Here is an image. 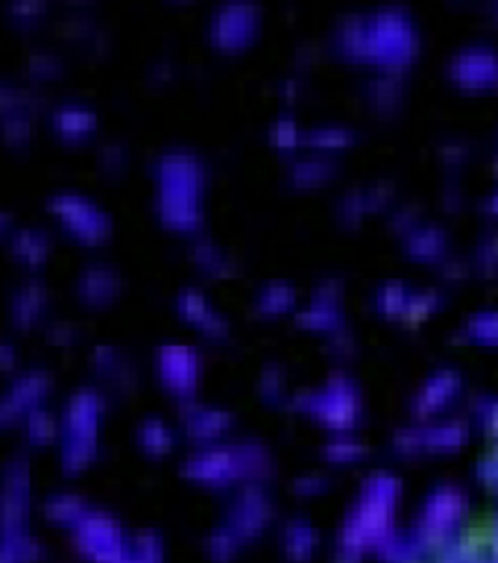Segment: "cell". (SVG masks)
Masks as SVG:
<instances>
[{
    "label": "cell",
    "mask_w": 498,
    "mask_h": 563,
    "mask_svg": "<svg viewBox=\"0 0 498 563\" xmlns=\"http://www.w3.org/2000/svg\"><path fill=\"white\" fill-rule=\"evenodd\" d=\"M466 341L478 343V346H498V308H484L475 311L464 325Z\"/></svg>",
    "instance_id": "obj_34"
},
{
    "label": "cell",
    "mask_w": 498,
    "mask_h": 563,
    "mask_svg": "<svg viewBox=\"0 0 498 563\" xmlns=\"http://www.w3.org/2000/svg\"><path fill=\"white\" fill-rule=\"evenodd\" d=\"M162 558H165L162 540L153 531H141V534L130 537V545H126L121 563H162Z\"/></svg>",
    "instance_id": "obj_39"
},
{
    "label": "cell",
    "mask_w": 498,
    "mask_h": 563,
    "mask_svg": "<svg viewBox=\"0 0 498 563\" xmlns=\"http://www.w3.org/2000/svg\"><path fill=\"white\" fill-rule=\"evenodd\" d=\"M44 202L53 218L59 220V227L68 229L79 244H103L106 238L112 235V214L86 194L53 191Z\"/></svg>",
    "instance_id": "obj_6"
},
{
    "label": "cell",
    "mask_w": 498,
    "mask_h": 563,
    "mask_svg": "<svg viewBox=\"0 0 498 563\" xmlns=\"http://www.w3.org/2000/svg\"><path fill=\"white\" fill-rule=\"evenodd\" d=\"M7 15L21 21V24H30V21H38V18L47 12V3L44 0H15V3H7Z\"/></svg>",
    "instance_id": "obj_47"
},
{
    "label": "cell",
    "mask_w": 498,
    "mask_h": 563,
    "mask_svg": "<svg viewBox=\"0 0 498 563\" xmlns=\"http://www.w3.org/2000/svg\"><path fill=\"white\" fill-rule=\"evenodd\" d=\"M24 70L30 74L35 86H38V82L62 77L65 74V59L53 47H30L24 53Z\"/></svg>",
    "instance_id": "obj_31"
},
{
    "label": "cell",
    "mask_w": 498,
    "mask_h": 563,
    "mask_svg": "<svg viewBox=\"0 0 498 563\" xmlns=\"http://www.w3.org/2000/svg\"><path fill=\"white\" fill-rule=\"evenodd\" d=\"M53 387H56V378H53L51 369L26 367L21 369L18 376H12L3 399H7L9 408L15 411L18 420L24 422L26 413L33 411V408H42V405L47 402V396L53 394Z\"/></svg>",
    "instance_id": "obj_16"
},
{
    "label": "cell",
    "mask_w": 498,
    "mask_h": 563,
    "mask_svg": "<svg viewBox=\"0 0 498 563\" xmlns=\"http://www.w3.org/2000/svg\"><path fill=\"white\" fill-rule=\"evenodd\" d=\"M191 258L193 264L200 267L206 276H214V279H223L232 273V262H229V255L220 250L214 241L209 238H200V241H193V250H191Z\"/></svg>",
    "instance_id": "obj_32"
},
{
    "label": "cell",
    "mask_w": 498,
    "mask_h": 563,
    "mask_svg": "<svg viewBox=\"0 0 498 563\" xmlns=\"http://www.w3.org/2000/svg\"><path fill=\"white\" fill-rule=\"evenodd\" d=\"M47 121H51V130L65 141H79L88 139V135H95L97 123V109L86 100H59V103H53V109L47 112Z\"/></svg>",
    "instance_id": "obj_21"
},
{
    "label": "cell",
    "mask_w": 498,
    "mask_h": 563,
    "mask_svg": "<svg viewBox=\"0 0 498 563\" xmlns=\"http://www.w3.org/2000/svg\"><path fill=\"white\" fill-rule=\"evenodd\" d=\"M130 537L112 514L91 508L79 526L70 528V543L88 563H121Z\"/></svg>",
    "instance_id": "obj_7"
},
{
    "label": "cell",
    "mask_w": 498,
    "mask_h": 563,
    "mask_svg": "<svg viewBox=\"0 0 498 563\" xmlns=\"http://www.w3.org/2000/svg\"><path fill=\"white\" fill-rule=\"evenodd\" d=\"M174 306L185 323H191L193 329L206 334V338H218L220 341V338H226L229 334L226 317L211 306V299L206 297L200 288H182L176 294Z\"/></svg>",
    "instance_id": "obj_19"
},
{
    "label": "cell",
    "mask_w": 498,
    "mask_h": 563,
    "mask_svg": "<svg viewBox=\"0 0 498 563\" xmlns=\"http://www.w3.org/2000/svg\"><path fill=\"white\" fill-rule=\"evenodd\" d=\"M123 276L109 262H88L79 267L74 279V294L86 308H109L121 297Z\"/></svg>",
    "instance_id": "obj_14"
},
{
    "label": "cell",
    "mask_w": 498,
    "mask_h": 563,
    "mask_svg": "<svg viewBox=\"0 0 498 563\" xmlns=\"http://www.w3.org/2000/svg\"><path fill=\"white\" fill-rule=\"evenodd\" d=\"M97 26L91 21V9L86 7H68L59 18V33L68 35V38H82L86 42L88 35L95 33Z\"/></svg>",
    "instance_id": "obj_40"
},
{
    "label": "cell",
    "mask_w": 498,
    "mask_h": 563,
    "mask_svg": "<svg viewBox=\"0 0 498 563\" xmlns=\"http://www.w3.org/2000/svg\"><path fill=\"white\" fill-rule=\"evenodd\" d=\"M255 314L262 317H281L288 314L297 308V290L290 282H270V285H264L258 294H255Z\"/></svg>",
    "instance_id": "obj_29"
},
{
    "label": "cell",
    "mask_w": 498,
    "mask_h": 563,
    "mask_svg": "<svg viewBox=\"0 0 498 563\" xmlns=\"http://www.w3.org/2000/svg\"><path fill=\"white\" fill-rule=\"evenodd\" d=\"M475 267H478V273H484V276L498 273V232L482 238V244L475 250Z\"/></svg>",
    "instance_id": "obj_46"
},
{
    "label": "cell",
    "mask_w": 498,
    "mask_h": 563,
    "mask_svg": "<svg viewBox=\"0 0 498 563\" xmlns=\"http://www.w3.org/2000/svg\"><path fill=\"white\" fill-rule=\"evenodd\" d=\"M464 510V493L457 487H438L422 508V526L429 531H446Z\"/></svg>",
    "instance_id": "obj_24"
},
{
    "label": "cell",
    "mask_w": 498,
    "mask_h": 563,
    "mask_svg": "<svg viewBox=\"0 0 498 563\" xmlns=\"http://www.w3.org/2000/svg\"><path fill=\"white\" fill-rule=\"evenodd\" d=\"M109 411V396L95 385L77 387L62 408L59 470L68 478L79 475L100 457V429Z\"/></svg>",
    "instance_id": "obj_3"
},
{
    "label": "cell",
    "mask_w": 498,
    "mask_h": 563,
    "mask_svg": "<svg viewBox=\"0 0 498 563\" xmlns=\"http://www.w3.org/2000/svg\"><path fill=\"white\" fill-rule=\"evenodd\" d=\"M411 297H413V290L408 288L405 282L390 279V282H385L381 288H378L376 308L385 317H390V320H405V314H408V302H411Z\"/></svg>",
    "instance_id": "obj_33"
},
{
    "label": "cell",
    "mask_w": 498,
    "mask_h": 563,
    "mask_svg": "<svg viewBox=\"0 0 498 563\" xmlns=\"http://www.w3.org/2000/svg\"><path fill=\"white\" fill-rule=\"evenodd\" d=\"M355 135L352 130L341 126V123H323V126H314V130L306 132V144H311L320 153H334V150L350 147Z\"/></svg>",
    "instance_id": "obj_36"
},
{
    "label": "cell",
    "mask_w": 498,
    "mask_h": 563,
    "mask_svg": "<svg viewBox=\"0 0 498 563\" xmlns=\"http://www.w3.org/2000/svg\"><path fill=\"white\" fill-rule=\"evenodd\" d=\"M440 308V294L438 290H413L411 302H408V314L405 320L408 323H420L425 317H431Z\"/></svg>",
    "instance_id": "obj_45"
},
{
    "label": "cell",
    "mask_w": 498,
    "mask_h": 563,
    "mask_svg": "<svg viewBox=\"0 0 498 563\" xmlns=\"http://www.w3.org/2000/svg\"><path fill=\"white\" fill-rule=\"evenodd\" d=\"M461 387H464V378H461L457 369L446 367L438 369V373H431V376L422 382L420 390L413 394V417L425 420V417H434V413H440L443 408H449V405L455 402V396L461 394Z\"/></svg>",
    "instance_id": "obj_18"
},
{
    "label": "cell",
    "mask_w": 498,
    "mask_h": 563,
    "mask_svg": "<svg viewBox=\"0 0 498 563\" xmlns=\"http://www.w3.org/2000/svg\"><path fill=\"white\" fill-rule=\"evenodd\" d=\"M21 429H24V440L30 449H44V446H59L62 438V417L59 413H53L47 405L42 408H33V411L26 413L24 422H21Z\"/></svg>",
    "instance_id": "obj_26"
},
{
    "label": "cell",
    "mask_w": 498,
    "mask_h": 563,
    "mask_svg": "<svg viewBox=\"0 0 498 563\" xmlns=\"http://www.w3.org/2000/svg\"><path fill=\"white\" fill-rule=\"evenodd\" d=\"M255 33H258V9L253 3H223L211 15L209 35L220 51H244L255 38Z\"/></svg>",
    "instance_id": "obj_12"
},
{
    "label": "cell",
    "mask_w": 498,
    "mask_h": 563,
    "mask_svg": "<svg viewBox=\"0 0 498 563\" xmlns=\"http://www.w3.org/2000/svg\"><path fill=\"white\" fill-rule=\"evenodd\" d=\"M135 443H139V449L147 457H165L174 452L176 434L165 420L147 417V420H141L139 429H135Z\"/></svg>",
    "instance_id": "obj_28"
},
{
    "label": "cell",
    "mask_w": 498,
    "mask_h": 563,
    "mask_svg": "<svg viewBox=\"0 0 498 563\" xmlns=\"http://www.w3.org/2000/svg\"><path fill=\"white\" fill-rule=\"evenodd\" d=\"M47 558V545L26 534L0 537V563H42Z\"/></svg>",
    "instance_id": "obj_30"
},
{
    "label": "cell",
    "mask_w": 498,
    "mask_h": 563,
    "mask_svg": "<svg viewBox=\"0 0 498 563\" xmlns=\"http://www.w3.org/2000/svg\"><path fill=\"white\" fill-rule=\"evenodd\" d=\"M482 209H484V214H490V218H498V188L493 194H487V197H484Z\"/></svg>",
    "instance_id": "obj_53"
},
{
    "label": "cell",
    "mask_w": 498,
    "mask_h": 563,
    "mask_svg": "<svg viewBox=\"0 0 498 563\" xmlns=\"http://www.w3.org/2000/svg\"><path fill=\"white\" fill-rule=\"evenodd\" d=\"M405 250L417 262H440V258H446L449 244L440 227H434V223H417V227L405 232Z\"/></svg>",
    "instance_id": "obj_25"
},
{
    "label": "cell",
    "mask_w": 498,
    "mask_h": 563,
    "mask_svg": "<svg viewBox=\"0 0 498 563\" xmlns=\"http://www.w3.org/2000/svg\"><path fill=\"white\" fill-rule=\"evenodd\" d=\"M91 505H88L79 493H51V496H44L42 501V514L47 522L59 528H74L79 526V519L86 517Z\"/></svg>",
    "instance_id": "obj_27"
},
{
    "label": "cell",
    "mask_w": 498,
    "mask_h": 563,
    "mask_svg": "<svg viewBox=\"0 0 498 563\" xmlns=\"http://www.w3.org/2000/svg\"><path fill=\"white\" fill-rule=\"evenodd\" d=\"M337 47L343 56L355 62H367L381 70H399L417 56L420 35L408 12L378 9L369 15L343 21L337 30Z\"/></svg>",
    "instance_id": "obj_1"
},
{
    "label": "cell",
    "mask_w": 498,
    "mask_h": 563,
    "mask_svg": "<svg viewBox=\"0 0 498 563\" xmlns=\"http://www.w3.org/2000/svg\"><path fill=\"white\" fill-rule=\"evenodd\" d=\"M156 376L179 402H193L202 376L200 352L188 343H162L156 350Z\"/></svg>",
    "instance_id": "obj_9"
},
{
    "label": "cell",
    "mask_w": 498,
    "mask_h": 563,
    "mask_svg": "<svg viewBox=\"0 0 498 563\" xmlns=\"http://www.w3.org/2000/svg\"><path fill=\"white\" fill-rule=\"evenodd\" d=\"M396 496H399V482H396L394 475H373L364 484L358 508H355L350 519L352 534H358V540L369 534H381L396 508Z\"/></svg>",
    "instance_id": "obj_11"
},
{
    "label": "cell",
    "mask_w": 498,
    "mask_h": 563,
    "mask_svg": "<svg viewBox=\"0 0 498 563\" xmlns=\"http://www.w3.org/2000/svg\"><path fill=\"white\" fill-rule=\"evenodd\" d=\"M51 302H53V294L47 288V282L42 276H30L24 279L21 285L9 290V299H7V314H9V323L12 329L18 332H30L35 329L38 323H47L44 317L51 311Z\"/></svg>",
    "instance_id": "obj_13"
},
{
    "label": "cell",
    "mask_w": 498,
    "mask_h": 563,
    "mask_svg": "<svg viewBox=\"0 0 498 563\" xmlns=\"http://www.w3.org/2000/svg\"><path fill=\"white\" fill-rule=\"evenodd\" d=\"M469 438V426L461 420L417 422L396 434V452L402 455H446L457 452Z\"/></svg>",
    "instance_id": "obj_10"
},
{
    "label": "cell",
    "mask_w": 498,
    "mask_h": 563,
    "mask_svg": "<svg viewBox=\"0 0 498 563\" xmlns=\"http://www.w3.org/2000/svg\"><path fill=\"white\" fill-rule=\"evenodd\" d=\"M182 475L202 484V487H229L237 478H246L241 443H235V446H220V443L197 446L182 461Z\"/></svg>",
    "instance_id": "obj_8"
},
{
    "label": "cell",
    "mask_w": 498,
    "mask_h": 563,
    "mask_svg": "<svg viewBox=\"0 0 498 563\" xmlns=\"http://www.w3.org/2000/svg\"><path fill=\"white\" fill-rule=\"evenodd\" d=\"M294 408L320 426L334 431H352L361 420V390L346 373H334L320 387L302 390L294 399Z\"/></svg>",
    "instance_id": "obj_4"
},
{
    "label": "cell",
    "mask_w": 498,
    "mask_h": 563,
    "mask_svg": "<svg viewBox=\"0 0 498 563\" xmlns=\"http://www.w3.org/2000/svg\"><path fill=\"white\" fill-rule=\"evenodd\" d=\"M33 514V475L30 452L21 449L0 466V537L26 534Z\"/></svg>",
    "instance_id": "obj_5"
},
{
    "label": "cell",
    "mask_w": 498,
    "mask_h": 563,
    "mask_svg": "<svg viewBox=\"0 0 498 563\" xmlns=\"http://www.w3.org/2000/svg\"><path fill=\"white\" fill-rule=\"evenodd\" d=\"M97 162L103 167V174H123L126 165H130V150H126L123 141H106V144H100V150H97Z\"/></svg>",
    "instance_id": "obj_42"
},
{
    "label": "cell",
    "mask_w": 498,
    "mask_h": 563,
    "mask_svg": "<svg viewBox=\"0 0 498 563\" xmlns=\"http://www.w3.org/2000/svg\"><path fill=\"white\" fill-rule=\"evenodd\" d=\"M232 426V413L218 408V405L185 402L182 405V429L197 446H211L218 443Z\"/></svg>",
    "instance_id": "obj_20"
},
{
    "label": "cell",
    "mask_w": 498,
    "mask_h": 563,
    "mask_svg": "<svg viewBox=\"0 0 498 563\" xmlns=\"http://www.w3.org/2000/svg\"><path fill=\"white\" fill-rule=\"evenodd\" d=\"M302 139H306V135H302V130H299V123L294 121L290 114H281V118H276V121H273V126H270L273 147L294 150Z\"/></svg>",
    "instance_id": "obj_44"
},
{
    "label": "cell",
    "mask_w": 498,
    "mask_h": 563,
    "mask_svg": "<svg viewBox=\"0 0 498 563\" xmlns=\"http://www.w3.org/2000/svg\"><path fill=\"white\" fill-rule=\"evenodd\" d=\"M33 121L35 114L30 112H12L0 118V139L7 141V147L24 150L33 139Z\"/></svg>",
    "instance_id": "obj_37"
},
{
    "label": "cell",
    "mask_w": 498,
    "mask_h": 563,
    "mask_svg": "<svg viewBox=\"0 0 498 563\" xmlns=\"http://www.w3.org/2000/svg\"><path fill=\"white\" fill-rule=\"evenodd\" d=\"M449 77L455 79L461 88H490L498 82V53L475 44L457 51L449 62Z\"/></svg>",
    "instance_id": "obj_15"
},
{
    "label": "cell",
    "mask_w": 498,
    "mask_h": 563,
    "mask_svg": "<svg viewBox=\"0 0 498 563\" xmlns=\"http://www.w3.org/2000/svg\"><path fill=\"white\" fill-rule=\"evenodd\" d=\"M21 355H18L15 341H9V338H0V373H21Z\"/></svg>",
    "instance_id": "obj_49"
},
{
    "label": "cell",
    "mask_w": 498,
    "mask_h": 563,
    "mask_svg": "<svg viewBox=\"0 0 498 563\" xmlns=\"http://www.w3.org/2000/svg\"><path fill=\"white\" fill-rule=\"evenodd\" d=\"M299 325H306L311 332L337 334L343 329V311H341V285L337 282H323L320 288L311 294L302 311L297 314Z\"/></svg>",
    "instance_id": "obj_17"
},
{
    "label": "cell",
    "mask_w": 498,
    "mask_h": 563,
    "mask_svg": "<svg viewBox=\"0 0 498 563\" xmlns=\"http://www.w3.org/2000/svg\"><path fill=\"white\" fill-rule=\"evenodd\" d=\"M258 390H262V394L267 396L270 402H276V399H279V396H281V373H279V367H267V369H264L262 382H258Z\"/></svg>",
    "instance_id": "obj_50"
},
{
    "label": "cell",
    "mask_w": 498,
    "mask_h": 563,
    "mask_svg": "<svg viewBox=\"0 0 498 563\" xmlns=\"http://www.w3.org/2000/svg\"><path fill=\"white\" fill-rule=\"evenodd\" d=\"M42 334L51 346H62V350H70L82 341V329L74 320H47L42 325Z\"/></svg>",
    "instance_id": "obj_41"
},
{
    "label": "cell",
    "mask_w": 498,
    "mask_h": 563,
    "mask_svg": "<svg viewBox=\"0 0 498 563\" xmlns=\"http://www.w3.org/2000/svg\"><path fill=\"white\" fill-rule=\"evenodd\" d=\"M7 246L18 264L38 271L53 253V235L42 227H15L7 235Z\"/></svg>",
    "instance_id": "obj_22"
},
{
    "label": "cell",
    "mask_w": 498,
    "mask_h": 563,
    "mask_svg": "<svg viewBox=\"0 0 498 563\" xmlns=\"http://www.w3.org/2000/svg\"><path fill=\"white\" fill-rule=\"evenodd\" d=\"M156 214L174 232H197L202 223V194H206V165L188 147H167L158 153L156 165Z\"/></svg>",
    "instance_id": "obj_2"
},
{
    "label": "cell",
    "mask_w": 498,
    "mask_h": 563,
    "mask_svg": "<svg viewBox=\"0 0 498 563\" xmlns=\"http://www.w3.org/2000/svg\"><path fill=\"white\" fill-rule=\"evenodd\" d=\"M123 361H126V355H123L118 346H112V343H97L95 350H91V355H88V364H91V369H95V373H100L103 378L112 376L114 369L121 367Z\"/></svg>",
    "instance_id": "obj_43"
},
{
    "label": "cell",
    "mask_w": 498,
    "mask_h": 563,
    "mask_svg": "<svg viewBox=\"0 0 498 563\" xmlns=\"http://www.w3.org/2000/svg\"><path fill=\"white\" fill-rule=\"evenodd\" d=\"M334 167L329 165V158L325 156H306L299 158V162H294V167H290V179H294V185H299V188H311V185H320L325 183L329 176H332Z\"/></svg>",
    "instance_id": "obj_38"
},
{
    "label": "cell",
    "mask_w": 498,
    "mask_h": 563,
    "mask_svg": "<svg viewBox=\"0 0 498 563\" xmlns=\"http://www.w3.org/2000/svg\"><path fill=\"white\" fill-rule=\"evenodd\" d=\"M323 457L329 464H352L364 457V443L352 431H334L332 438L325 440Z\"/></svg>",
    "instance_id": "obj_35"
},
{
    "label": "cell",
    "mask_w": 498,
    "mask_h": 563,
    "mask_svg": "<svg viewBox=\"0 0 498 563\" xmlns=\"http://www.w3.org/2000/svg\"><path fill=\"white\" fill-rule=\"evenodd\" d=\"M51 112V97L47 91L35 86H26V82H18L12 77H0V118L3 114H12V112H30V114H38V112Z\"/></svg>",
    "instance_id": "obj_23"
},
{
    "label": "cell",
    "mask_w": 498,
    "mask_h": 563,
    "mask_svg": "<svg viewBox=\"0 0 498 563\" xmlns=\"http://www.w3.org/2000/svg\"><path fill=\"white\" fill-rule=\"evenodd\" d=\"M325 487V478H320V475H302L297 482V490L302 493V496H308V490H323Z\"/></svg>",
    "instance_id": "obj_51"
},
{
    "label": "cell",
    "mask_w": 498,
    "mask_h": 563,
    "mask_svg": "<svg viewBox=\"0 0 498 563\" xmlns=\"http://www.w3.org/2000/svg\"><path fill=\"white\" fill-rule=\"evenodd\" d=\"M15 229V214L9 209H0V238H7Z\"/></svg>",
    "instance_id": "obj_52"
},
{
    "label": "cell",
    "mask_w": 498,
    "mask_h": 563,
    "mask_svg": "<svg viewBox=\"0 0 498 563\" xmlns=\"http://www.w3.org/2000/svg\"><path fill=\"white\" fill-rule=\"evenodd\" d=\"M475 413H478V420H482V426L490 434H498V396H487V399H482V402L475 405Z\"/></svg>",
    "instance_id": "obj_48"
}]
</instances>
